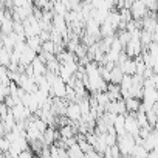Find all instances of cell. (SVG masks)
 <instances>
[{
	"label": "cell",
	"mask_w": 158,
	"mask_h": 158,
	"mask_svg": "<svg viewBox=\"0 0 158 158\" xmlns=\"http://www.w3.org/2000/svg\"><path fill=\"white\" fill-rule=\"evenodd\" d=\"M135 144H136L135 138L127 135V133H124L123 136H116V147H118V150L123 156H129L132 149L135 147Z\"/></svg>",
	"instance_id": "obj_1"
},
{
	"label": "cell",
	"mask_w": 158,
	"mask_h": 158,
	"mask_svg": "<svg viewBox=\"0 0 158 158\" xmlns=\"http://www.w3.org/2000/svg\"><path fill=\"white\" fill-rule=\"evenodd\" d=\"M124 130L127 135L136 138L138 136V132H139V126L136 123V118H135V113H126L124 116Z\"/></svg>",
	"instance_id": "obj_2"
},
{
	"label": "cell",
	"mask_w": 158,
	"mask_h": 158,
	"mask_svg": "<svg viewBox=\"0 0 158 158\" xmlns=\"http://www.w3.org/2000/svg\"><path fill=\"white\" fill-rule=\"evenodd\" d=\"M129 11H130L133 20H139V19L146 17L147 13H149L147 8H146V5H144V2H141V0H135V2L130 5Z\"/></svg>",
	"instance_id": "obj_3"
},
{
	"label": "cell",
	"mask_w": 158,
	"mask_h": 158,
	"mask_svg": "<svg viewBox=\"0 0 158 158\" xmlns=\"http://www.w3.org/2000/svg\"><path fill=\"white\" fill-rule=\"evenodd\" d=\"M10 112H11V115L14 116L16 123H19V121H27V119L31 116L30 110H28L22 102H20V104H16L14 107H11V109H10Z\"/></svg>",
	"instance_id": "obj_4"
},
{
	"label": "cell",
	"mask_w": 158,
	"mask_h": 158,
	"mask_svg": "<svg viewBox=\"0 0 158 158\" xmlns=\"http://www.w3.org/2000/svg\"><path fill=\"white\" fill-rule=\"evenodd\" d=\"M106 112H110L113 115H126V106H124V99H116V101H110L106 106Z\"/></svg>",
	"instance_id": "obj_5"
},
{
	"label": "cell",
	"mask_w": 158,
	"mask_h": 158,
	"mask_svg": "<svg viewBox=\"0 0 158 158\" xmlns=\"http://www.w3.org/2000/svg\"><path fill=\"white\" fill-rule=\"evenodd\" d=\"M65 116L71 121V123H76L81 119V110H79V106L77 102H68L67 104V109H65Z\"/></svg>",
	"instance_id": "obj_6"
},
{
	"label": "cell",
	"mask_w": 158,
	"mask_h": 158,
	"mask_svg": "<svg viewBox=\"0 0 158 158\" xmlns=\"http://www.w3.org/2000/svg\"><path fill=\"white\" fill-rule=\"evenodd\" d=\"M156 141H158V136H156V130L155 129H152L150 132H149V135L144 138V139H141V146L149 152V150H153V149H156Z\"/></svg>",
	"instance_id": "obj_7"
},
{
	"label": "cell",
	"mask_w": 158,
	"mask_h": 158,
	"mask_svg": "<svg viewBox=\"0 0 158 158\" xmlns=\"http://www.w3.org/2000/svg\"><path fill=\"white\" fill-rule=\"evenodd\" d=\"M124 106H126L127 113H136V112L139 110V107H141V101L136 99V98L129 96V98L124 99Z\"/></svg>",
	"instance_id": "obj_8"
},
{
	"label": "cell",
	"mask_w": 158,
	"mask_h": 158,
	"mask_svg": "<svg viewBox=\"0 0 158 158\" xmlns=\"http://www.w3.org/2000/svg\"><path fill=\"white\" fill-rule=\"evenodd\" d=\"M30 67H31V70H33V76H37V74H45V71H47V68H45V64L36 56L34 59H33V62L30 64Z\"/></svg>",
	"instance_id": "obj_9"
},
{
	"label": "cell",
	"mask_w": 158,
	"mask_h": 158,
	"mask_svg": "<svg viewBox=\"0 0 158 158\" xmlns=\"http://www.w3.org/2000/svg\"><path fill=\"white\" fill-rule=\"evenodd\" d=\"M119 68H121V71L124 73V74H129V76H132V74H135V60L133 59H130V57H127L121 65H119Z\"/></svg>",
	"instance_id": "obj_10"
},
{
	"label": "cell",
	"mask_w": 158,
	"mask_h": 158,
	"mask_svg": "<svg viewBox=\"0 0 158 158\" xmlns=\"http://www.w3.org/2000/svg\"><path fill=\"white\" fill-rule=\"evenodd\" d=\"M59 136L60 138H71V136H76V127L73 126V124H70V126H62V127H59Z\"/></svg>",
	"instance_id": "obj_11"
},
{
	"label": "cell",
	"mask_w": 158,
	"mask_h": 158,
	"mask_svg": "<svg viewBox=\"0 0 158 158\" xmlns=\"http://www.w3.org/2000/svg\"><path fill=\"white\" fill-rule=\"evenodd\" d=\"M65 152H67L68 158H82V156H84V152L79 149L77 143H74V144H71L70 147H67Z\"/></svg>",
	"instance_id": "obj_12"
},
{
	"label": "cell",
	"mask_w": 158,
	"mask_h": 158,
	"mask_svg": "<svg viewBox=\"0 0 158 158\" xmlns=\"http://www.w3.org/2000/svg\"><path fill=\"white\" fill-rule=\"evenodd\" d=\"M123 76H124V73L121 71V68L115 65V67L110 70V82H112V84H118V85H119Z\"/></svg>",
	"instance_id": "obj_13"
},
{
	"label": "cell",
	"mask_w": 158,
	"mask_h": 158,
	"mask_svg": "<svg viewBox=\"0 0 158 158\" xmlns=\"http://www.w3.org/2000/svg\"><path fill=\"white\" fill-rule=\"evenodd\" d=\"M53 13L57 14V16H65L67 10H65V6L60 2H54V0H53Z\"/></svg>",
	"instance_id": "obj_14"
},
{
	"label": "cell",
	"mask_w": 158,
	"mask_h": 158,
	"mask_svg": "<svg viewBox=\"0 0 158 158\" xmlns=\"http://www.w3.org/2000/svg\"><path fill=\"white\" fill-rule=\"evenodd\" d=\"M10 150V141L3 136V138H0V152L2 153H6Z\"/></svg>",
	"instance_id": "obj_15"
},
{
	"label": "cell",
	"mask_w": 158,
	"mask_h": 158,
	"mask_svg": "<svg viewBox=\"0 0 158 158\" xmlns=\"http://www.w3.org/2000/svg\"><path fill=\"white\" fill-rule=\"evenodd\" d=\"M119 156H121V153H119V150H118L116 144H115V146H112V147H110V158H119Z\"/></svg>",
	"instance_id": "obj_16"
},
{
	"label": "cell",
	"mask_w": 158,
	"mask_h": 158,
	"mask_svg": "<svg viewBox=\"0 0 158 158\" xmlns=\"http://www.w3.org/2000/svg\"><path fill=\"white\" fill-rule=\"evenodd\" d=\"M17 158H33V152L28 150V149H25V150H22V152L17 155Z\"/></svg>",
	"instance_id": "obj_17"
},
{
	"label": "cell",
	"mask_w": 158,
	"mask_h": 158,
	"mask_svg": "<svg viewBox=\"0 0 158 158\" xmlns=\"http://www.w3.org/2000/svg\"><path fill=\"white\" fill-rule=\"evenodd\" d=\"M146 158H158V152H156V149L149 150V152H147V155H146Z\"/></svg>",
	"instance_id": "obj_18"
},
{
	"label": "cell",
	"mask_w": 158,
	"mask_h": 158,
	"mask_svg": "<svg viewBox=\"0 0 158 158\" xmlns=\"http://www.w3.org/2000/svg\"><path fill=\"white\" fill-rule=\"evenodd\" d=\"M5 129H3V124H2V121H0V138H3L5 136Z\"/></svg>",
	"instance_id": "obj_19"
},
{
	"label": "cell",
	"mask_w": 158,
	"mask_h": 158,
	"mask_svg": "<svg viewBox=\"0 0 158 158\" xmlns=\"http://www.w3.org/2000/svg\"><path fill=\"white\" fill-rule=\"evenodd\" d=\"M2 10H3V3H2V2H0V11H2Z\"/></svg>",
	"instance_id": "obj_20"
}]
</instances>
